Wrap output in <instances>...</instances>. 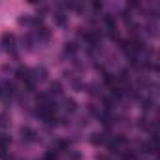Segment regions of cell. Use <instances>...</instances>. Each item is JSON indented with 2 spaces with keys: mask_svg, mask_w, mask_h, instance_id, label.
<instances>
[{
  "mask_svg": "<svg viewBox=\"0 0 160 160\" xmlns=\"http://www.w3.org/2000/svg\"><path fill=\"white\" fill-rule=\"evenodd\" d=\"M108 147H109V151L111 152H122L124 151V147H126V138L122 136V134H119V136H113L109 141H108Z\"/></svg>",
  "mask_w": 160,
  "mask_h": 160,
  "instance_id": "1",
  "label": "cell"
},
{
  "mask_svg": "<svg viewBox=\"0 0 160 160\" xmlns=\"http://www.w3.org/2000/svg\"><path fill=\"white\" fill-rule=\"evenodd\" d=\"M19 134H21V139H23L25 143H32V141H36V136H38L36 130L30 128V126H21Z\"/></svg>",
  "mask_w": 160,
  "mask_h": 160,
  "instance_id": "2",
  "label": "cell"
},
{
  "mask_svg": "<svg viewBox=\"0 0 160 160\" xmlns=\"http://www.w3.org/2000/svg\"><path fill=\"white\" fill-rule=\"evenodd\" d=\"M53 19H55V23H57L58 27H64V25H66V21H68V17H66V12H64L60 6L55 10V15H53Z\"/></svg>",
  "mask_w": 160,
  "mask_h": 160,
  "instance_id": "3",
  "label": "cell"
},
{
  "mask_svg": "<svg viewBox=\"0 0 160 160\" xmlns=\"http://www.w3.org/2000/svg\"><path fill=\"white\" fill-rule=\"evenodd\" d=\"M2 45H4L8 51H15V36L10 34V32H6V34L2 36Z\"/></svg>",
  "mask_w": 160,
  "mask_h": 160,
  "instance_id": "4",
  "label": "cell"
},
{
  "mask_svg": "<svg viewBox=\"0 0 160 160\" xmlns=\"http://www.w3.org/2000/svg\"><path fill=\"white\" fill-rule=\"evenodd\" d=\"M15 75H17V79H21V81L25 83L27 79H30V77H32V70H28L27 66H19V68L15 70Z\"/></svg>",
  "mask_w": 160,
  "mask_h": 160,
  "instance_id": "5",
  "label": "cell"
},
{
  "mask_svg": "<svg viewBox=\"0 0 160 160\" xmlns=\"http://www.w3.org/2000/svg\"><path fill=\"white\" fill-rule=\"evenodd\" d=\"M32 79L38 83V81H45L47 79V70L43 68V66H40V68H34L32 70Z\"/></svg>",
  "mask_w": 160,
  "mask_h": 160,
  "instance_id": "6",
  "label": "cell"
},
{
  "mask_svg": "<svg viewBox=\"0 0 160 160\" xmlns=\"http://www.w3.org/2000/svg\"><path fill=\"white\" fill-rule=\"evenodd\" d=\"M49 96H60L62 94V83L60 81H53L51 85H49V92H47Z\"/></svg>",
  "mask_w": 160,
  "mask_h": 160,
  "instance_id": "7",
  "label": "cell"
},
{
  "mask_svg": "<svg viewBox=\"0 0 160 160\" xmlns=\"http://www.w3.org/2000/svg\"><path fill=\"white\" fill-rule=\"evenodd\" d=\"M104 23H106L108 30L117 28V19H115V15H113V13H106V15H104Z\"/></svg>",
  "mask_w": 160,
  "mask_h": 160,
  "instance_id": "8",
  "label": "cell"
},
{
  "mask_svg": "<svg viewBox=\"0 0 160 160\" xmlns=\"http://www.w3.org/2000/svg\"><path fill=\"white\" fill-rule=\"evenodd\" d=\"M2 92H4L6 96H13V94L17 92V87H15V83H12V81L4 83V85H2ZM4 94H2V96H4Z\"/></svg>",
  "mask_w": 160,
  "mask_h": 160,
  "instance_id": "9",
  "label": "cell"
},
{
  "mask_svg": "<svg viewBox=\"0 0 160 160\" xmlns=\"http://www.w3.org/2000/svg\"><path fill=\"white\" fill-rule=\"evenodd\" d=\"M62 104H64V109H66L68 113H73V111L77 109V104H75V100H73V98H64V102H62Z\"/></svg>",
  "mask_w": 160,
  "mask_h": 160,
  "instance_id": "10",
  "label": "cell"
},
{
  "mask_svg": "<svg viewBox=\"0 0 160 160\" xmlns=\"http://www.w3.org/2000/svg\"><path fill=\"white\" fill-rule=\"evenodd\" d=\"M91 141H92L94 145H102V143H106V141H108V138H106V134H100V132H94V134L91 136Z\"/></svg>",
  "mask_w": 160,
  "mask_h": 160,
  "instance_id": "11",
  "label": "cell"
},
{
  "mask_svg": "<svg viewBox=\"0 0 160 160\" xmlns=\"http://www.w3.org/2000/svg\"><path fill=\"white\" fill-rule=\"evenodd\" d=\"M36 104H38V106H49V104H51V102H49V94H47V92L38 94V96H36Z\"/></svg>",
  "mask_w": 160,
  "mask_h": 160,
  "instance_id": "12",
  "label": "cell"
},
{
  "mask_svg": "<svg viewBox=\"0 0 160 160\" xmlns=\"http://www.w3.org/2000/svg\"><path fill=\"white\" fill-rule=\"evenodd\" d=\"M64 53H66V55H70V57H73V55L77 53V45H75L73 42H68V43L64 45Z\"/></svg>",
  "mask_w": 160,
  "mask_h": 160,
  "instance_id": "13",
  "label": "cell"
},
{
  "mask_svg": "<svg viewBox=\"0 0 160 160\" xmlns=\"http://www.w3.org/2000/svg\"><path fill=\"white\" fill-rule=\"evenodd\" d=\"M58 156H60V152L57 149H49V151H45V158L43 160H58Z\"/></svg>",
  "mask_w": 160,
  "mask_h": 160,
  "instance_id": "14",
  "label": "cell"
},
{
  "mask_svg": "<svg viewBox=\"0 0 160 160\" xmlns=\"http://www.w3.org/2000/svg\"><path fill=\"white\" fill-rule=\"evenodd\" d=\"M23 47H27V49H32V47H34V38H32L30 34L23 36Z\"/></svg>",
  "mask_w": 160,
  "mask_h": 160,
  "instance_id": "15",
  "label": "cell"
},
{
  "mask_svg": "<svg viewBox=\"0 0 160 160\" xmlns=\"http://www.w3.org/2000/svg\"><path fill=\"white\" fill-rule=\"evenodd\" d=\"M156 28H158L156 23H149V25H147V34H149V36H156Z\"/></svg>",
  "mask_w": 160,
  "mask_h": 160,
  "instance_id": "16",
  "label": "cell"
},
{
  "mask_svg": "<svg viewBox=\"0 0 160 160\" xmlns=\"http://www.w3.org/2000/svg\"><path fill=\"white\" fill-rule=\"evenodd\" d=\"M68 160H81L79 151H70V152H68Z\"/></svg>",
  "mask_w": 160,
  "mask_h": 160,
  "instance_id": "17",
  "label": "cell"
},
{
  "mask_svg": "<svg viewBox=\"0 0 160 160\" xmlns=\"http://www.w3.org/2000/svg\"><path fill=\"white\" fill-rule=\"evenodd\" d=\"M19 25H32V19L30 17H19Z\"/></svg>",
  "mask_w": 160,
  "mask_h": 160,
  "instance_id": "18",
  "label": "cell"
},
{
  "mask_svg": "<svg viewBox=\"0 0 160 160\" xmlns=\"http://www.w3.org/2000/svg\"><path fill=\"white\" fill-rule=\"evenodd\" d=\"M10 122H8V117L2 113V115H0V126H8Z\"/></svg>",
  "mask_w": 160,
  "mask_h": 160,
  "instance_id": "19",
  "label": "cell"
},
{
  "mask_svg": "<svg viewBox=\"0 0 160 160\" xmlns=\"http://www.w3.org/2000/svg\"><path fill=\"white\" fill-rule=\"evenodd\" d=\"M36 12H38V13H45V12H47V6H45V4L36 6Z\"/></svg>",
  "mask_w": 160,
  "mask_h": 160,
  "instance_id": "20",
  "label": "cell"
},
{
  "mask_svg": "<svg viewBox=\"0 0 160 160\" xmlns=\"http://www.w3.org/2000/svg\"><path fill=\"white\" fill-rule=\"evenodd\" d=\"M91 6H92V10H102V8H104V4H102V2H98V0H96V2H92Z\"/></svg>",
  "mask_w": 160,
  "mask_h": 160,
  "instance_id": "21",
  "label": "cell"
},
{
  "mask_svg": "<svg viewBox=\"0 0 160 160\" xmlns=\"http://www.w3.org/2000/svg\"><path fill=\"white\" fill-rule=\"evenodd\" d=\"M2 94H4V92H2V85H0V96H2Z\"/></svg>",
  "mask_w": 160,
  "mask_h": 160,
  "instance_id": "22",
  "label": "cell"
}]
</instances>
